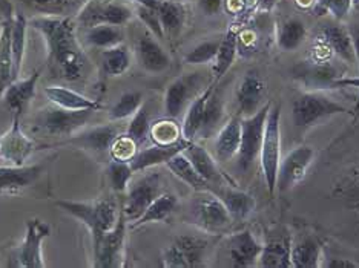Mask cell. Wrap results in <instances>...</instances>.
Returning a JSON list of instances; mask_svg holds the SVG:
<instances>
[{"mask_svg": "<svg viewBox=\"0 0 359 268\" xmlns=\"http://www.w3.org/2000/svg\"><path fill=\"white\" fill-rule=\"evenodd\" d=\"M29 27L43 37L46 46V66L59 80L77 83L88 76L89 60L80 43L77 23L72 15H37Z\"/></svg>", "mask_w": 359, "mask_h": 268, "instance_id": "1", "label": "cell"}, {"mask_svg": "<svg viewBox=\"0 0 359 268\" xmlns=\"http://www.w3.org/2000/svg\"><path fill=\"white\" fill-rule=\"evenodd\" d=\"M55 206L88 227L93 244L100 241L106 232L114 229L121 212V204L116 195H106L85 202L60 199L55 202Z\"/></svg>", "mask_w": 359, "mask_h": 268, "instance_id": "2", "label": "cell"}, {"mask_svg": "<svg viewBox=\"0 0 359 268\" xmlns=\"http://www.w3.org/2000/svg\"><path fill=\"white\" fill-rule=\"evenodd\" d=\"M95 112L97 111H67L50 103V106L36 111L23 127L31 136L68 140L69 136L88 126Z\"/></svg>", "mask_w": 359, "mask_h": 268, "instance_id": "3", "label": "cell"}, {"mask_svg": "<svg viewBox=\"0 0 359 268\" xmlns=\"http://www.w3.org/2000/svg\"><path fill=\"white\" fill-rule=\"evenodd\" d=\"M135 17V10L128 0H86L74 15L77 29L97 25L126 27Z\"/></svg>", "mask_w": 359, "mask_h": 268, "instance_id": "4", "label": "cell"}, {"mask_svg": "<svg viewBox=\"0 0 359 268\" xmlns=\"http://www.w3.org/2000/svg\"><path fill=\"white\" fill-rule=\"evenodd\" d=\"M189 221L206 233H222L229 229L233 219L224 202L212 190L197 192L189 207Z\"/></svg>", "mask_w": 359, "mask_h": 268, "instance_id": "5", "label": "cell"}, {"mask_svg": "<svg viewBox=\"0 0 359 268\" xmlns=\"http://www.w3.org/2000/svg\"><path fill=\"white\" fill-rule=\"evenodd\" d=\"M281 106L275 104L271 106L266 120L263 146L259 152V162L263 176L266 181V188L269 193L273 195L276 189V175L281 162Z\"/></svg>", "mask_w": 359, "mask_h": 268, "instance_id": "6", "label": "cell"}, {"mask_svg": "<svg viewBox=\"0 0 359 268\" xmlns=\"http://www.w3.org/2000/svg\"><path fill=\"white\" fill-rule=\"evenodd\" d=\"M347 109L323 91H307L298 95L292 106V120L297 127H310L325 118L344 113Z\"/></svg>", "mask_w": 359, "mask_h": 268, "instance_id": "7", "label": "cell"}, {"mask_svg": "<svg viewBox=\"0 0 359 268\" xmlns=\"http://www.w3.org/2000/svg\"><path fill=\"white\" fill-rule=\"evenodd\" d=\"M50 234L51 227L42 219H28L25 238L20 246L11 251L8 265L18 268H45L42 246Z\"/></svg>", "mask_w": 359, "mask_h": 268, "instance_id": "8", "label": "cell"}, {"mask_svg": "<svg viewBox=\"0 0 359 268\" xmlns=\"http://www.w3.org/2000/svg\"><path fill=\"white\" fill-rule=\"evenodd\" d=\"M272 103L267 101L263 104L254 115L241 118V143L240 150L236 153L238 157V169L243 174H246L254 166L257 158H259L261 146H263L266 120L269 109Z\"/></svg>", "mask_w": 359, "mask_h": 268, "instance_id": "9", "label": "cell"}, {"mask_svg": "<svg viewBox=\"0 0 359 268\" xmlns=\"http://www.w3.org/2000/svg\"><path fill=\"white\" fill-rule=\"evenodd\" d=\"M163 192H165L163 181L157 172L144 174L137 178L134 175L126 189L125 201L121 202V209H123L128 223H135L151 206V202Z\"/></svg>", "mask_w": 359, "mask_h": 268, "instance_id": "10", "label": "cell"}, {"mask_svg": "<svg viewBox=\"0 0 359 268\" xmlns=\"http://www.w3.org/2000/svg\"><path fill=\"white\" fill-rule=\"evenodd\" d=\"M126 229L128 219L121 209L117 224L106 232L100 241L93 244V267L120 268L126 261Z\"/></svg>", "mask_w": 359, "mask_h": 268, "instance_id": "11", "label": "cell"}, {"mask_svg": "<svg viewBox=\"0 0 359 268\" xmlns=\"http://www.w3.org/2000/svg\"><path fill=\"white\" fill-rule=\"evenodd\" d=\"M40 146L22 125L20 113H13L11 127L0 136V161L5 166H25Z\"/></svg>", "mask_w": 359, "mask_h": 268, "instance_id": "12", "label": "cell"}, {"mask_svg": "<svg viewBox=\"0 0 359 268\" xmlns=\"http://www.w3.org/2000/svg\"><path fill=\"white\" fill-rule=\"evenodd\" d=\"M203 76L198 72L180 76L168 85L165 91V115L178 120L186 112L191 101L197 97L203 89Z\"/></svg>", "mask_w": 359, "mask_h": 268, "instance_id": "13", "label": "cell"}, {"mask_svg": "<svg viewBox=\"0 0 359 268\" xmlns=\"http://www.w3.org/2000/svg\"><path fill=\"white\" fill-rule=\"evenodd\" d=\"M315 149L310 146H299L290 150L285 158L281 160L276 175V189L281 193L295 188L307 175V170L315 160Z\"/></svg>", "mask_w": 359, "mask_h": 268, "instance_id": "14", "label": "cell"}, {"mask_svg": "<svg viewBox=\"0 0 359 268\" xmlns=\"http://www.w3.org/2000/svg\"><path fill=\"white\" fill-rule=\"evenodd\" d=\"M134 57L140 68L148 74H163L172 64V60H170L165 48L161 46L160 40L148 29L137 36L134 43Z\"/></svg>", "mask_w": 359, "mask_h": 268, "instance_id": "15", "label": "cell"}, {"mask_svg": "<svg viewBox=\"0 0 359 268\" xmlns=\"http://www.w3.org/2000/svg\"><path fill=\"white\" fill-rule=\"evenodd\" d=\"M120 134V127L117 125H100L94 127L86 126L77 134L69 136L68 140L54 146H72V148L102 155V153L109 152L112 141L116 140Z\"/></svg>", "mask_w": 359, "mask_h": 268, "instance_id": "16", "label": "cell"}, {"mask_svg": "<svg viewBox=\"0 0 359 268\" xmlns=\"http://www.w3.org/2000/svg\"><path fill=\"white\" fill-rule=\"evenodd\" d=\"M48 161L25 166H0V195H18L31 188L50 166Z\"/></svg>", "mask_w": 359, "mask_h": 268, "instance_id": "17", "label": "cell"}, {"mask_svg": "<svg viewBox=\"0 0 359 268\" xmlns=\"http://www.w3.org/2000/svg\"><path fill=\"white\" fill-rule=\"evenodd\" d=\"M293 77L310 91L338 89V80L342 78L333 64L313 62H306L297 66L293 71Z\"/></svg>", "mask_w": 359, "mask_h": 268, "instance_id": "18", "label": "cell"}, {"mask_svg": "<svg viewBox=\"0 0 359 268\" xmlns=\"http://www.w3.org/2000/svg\"><path fill=\"white\" fill-rule=\"evenodd\" d=\"M263 246L250 230H241L227 238V250L232 265L236 268L254 267L259 262Z\"/></svg>", "mask_w": 359, "mask_h": 268, "instance_id": "19", "label": "cell"}, {"mask_svg": "<svg viewBox=\"0 0 359 268\" xmlns=\"http://www.w3.org/2000/svg\"><path fill=\"white\" fill-rule=\"evenodd\" d=\"M42 72L43 68H39L29 77L15 78L6 86L2 94L4 103L13 113H20V115H23L28 111L29 104L36 95V87Z\"/></svg>", "mask_w": 359, "mask_h": 268, "instance_id": "20", "label": "cell"}, {"mask_svg": "<svg viewBox=\"0 0 359 268\" xmlns=\"http://www.w3.org/2000/svg\"><path fill=\"white\" fill-rule=\"evenodd\" d=\"M292 238L285 230L273 232L263 246L258 265L263 268H292Z\"/></svg>", "mask_w": 359, "mask_h": 268, "instance_id": "21", "label": "cell"}, {"mask_svg": "<svg viewBox=\"0 0 359 268\" xmlns=\"http://www.w3.org/2000/svg\"><path fill=\"white\" fill-rule=\"evenodd\" d=\"M189 143L191 141H187L183 138L182 141L170 146L154 144V146H149V148L138 149L137 155L130 160V167H133L135 174H140V172H144V170L166 164V162L174 155H177L178 152H183Z\"/></svg>", "mask_w": 359, "mask_h": 268, "instance_id": "22", "label": "cell"}, {"mask_svg": "<svg viewBox=\"0 0 359 268\" xmlns=\"http://www.w3.org/2000/svg\"><path fill=\"white\" fill-rule=\"evenodd\" d=\"M266 91V83L255 72L246 74L240 81L236 87V103H238V113L241 117H249L263 106L261 99H263Z\"/></svg>", "mask_w": 359, "mask_h": 268, "instance_id": "23", "label": "cell"}, {"mask_svg": "<svg viewBox=\"0 0 359 268\" xmlns=\"http://www.w3.org/2000/svg\"><path fill=\"white\" fill-rule=\"evenodd\" d=\"M43 94L48 99V101L54 104V106L67 109V111H100L102 109V104L99 100L88 99L86 95L62 85L45 86Z\"/></svg>", "mask_w": 359, "mask_h": 268, "instance_id": "24", "label": "cell"}, {"mask_svg": "<svg viewBox=\"0 0 359 268\" xmlns=\"http://www.w3.org/2000/svg\"><path fill=\"white\" fill-rule=\"evenodd\" d=\"M209 190L214 192L224 202V206L229 210L233 221H243V219H246L257 207V201L252 195L236 189L232 184H219L217 188H212L210 185Z\"/></svg>", "mask_w": 359, "mask_h": 268, "instance_id": "25", "label": "cell"}, {"mask_svg": "<svg viewBox=\"0 0 359 268\" xmlns=\"http://www.w3.org/2000/svg\"><path fill=\"white\" fill-rule=\"evenodd\" d=\"M77 34L83 48H93L99 51L125 43L126 38L123 27L116 25H97L86 29H77Z\"/></svg>", "mask_w": 359, "mask_h": 268, "instance_id": "26", "label": "cell"}, {"mask_svg": "<svg viewBox=\"0 0 359 268\" xmlns=\"http://www.w3.org/2000/svg\"><path fill=\"white\" fill-rule=\"evenodd\" d=\"M183 152H184V155L191 160L195 170H197V172L203 176V180H206L210 185L212 184L214 185L226 184V183H223L224 180L232 181L231 178H227V176H224V174H222L217 158L212 157L208 152V149L203 148V146L197 144L195 141H191Z\"/></svg>", "mask_w": 359, "mask_h": 268, "instance_id": "27", "label": "cell"}, {"mask_svg": "<svg viewBox=\"0 0 359 268\" xmlns=\"http://www.w3.org/2000/svg\"><path fill=\"white\" fill-rule=\"evenodd\" d=\"M241 115L235 113L226 121L215 135V157L217 161L226 162L236 157L241 143Z\"/></svg>", "mask_w": 359, "mask_h": 268, "instance_id": "28", "label": "cell"}, {"mask_svg": "<svg viewBox=\"0 0 359 268\" xmlns=\"http://www.w3.org/2000/svg\"><path fill=\"white\" fill-rule=\"evenodd\" d=\"M133 51L125 43L100 51L99 72L103 78L120 77L133 66Z\"/></svg>", "mask_w": 359, "mask_h": 268, "instance_id": "29", "label": "cell"}, {"mask_svg": "<svg viewBox=\"0 0 359 268\" xmlns=\"http://www.w3.org/2000/svg\"><path fill=\"white\" fill-rule=\"evenodd\" d=\"M292 268L324 267V251L321 242L313 237H303L292 244Z\"/></svg>", "mask_w": 359, "mask_h": 268, "instance_id": "30", "label": "cell"}, {"mask_svg": "<svg viewBox=\"0 0 359 268\" xmlns=\"http://www.w3.org/2000/svg\"><path fill=\"white\" fill-rule=\"evenodd\" d=\"M320 36L332 48L334 57H338V59L346 63L356 62L355 48L350 31H347L344 27H341L339 23H325L320 29Z\"/></svg>", "mask_w": 359, "mask_h": 268, "instance_id": "31", "label": "cell"}, {"mask_svg": "<svg viewBox=\"0 0 359 268\" xmlns=\"http://www.w3.org/2000/svg\"><path fill=\"white\" fill-rule=\"evenodd\" d=\"M238 27H229L222 38V43H219L217 57L214 63H212L214 81H217V83L229 72L232 64L235 63L236 55H238Z\"/></svg>", "mask_w": 359, "mask_h": 268, "instance_id": "32", "label": "cell"}, {"mask_svg": "<svg viewBox=\"0 0 359 268\" xmlns=\"http://www.w3.org/2000/svg\"><path fill=\"white\" fill-rule=\"evenodd\" d=\"M155 10L158 11L165 38H178L186 25L184 5L182 2H174V0H158L157 5H155Z\"/></svg>", "mask_w": 359, "mask_h": 268, "instance_id": "33", "label": "cell"}, {"mask_svg": "<svg viewBox=\"0 0 359 268\" xmlns=\"http://www.w3.org/2000/svg\"><path fill=\"white\" fill-rule=\"evenodd\" d=\"M215 85H218L217 81H212L209 86H206L197 97H195L189 106H187V109L184 112L183 125H182L184 140L195 141L198 138V132H200V127L203 123V115H205L206 101L209 99L212 89L215 87Z\"/></svg>", "mask_w": 359, "mask_h": 268, "instance_id": "34", "label": "cell"}, {"mask_svg": "<svg viewBox=\"0 0 359 268\" xmlns=\"http://www.w3.org/2000/svg\"><path fill=\"white\" fill-rule=\"evenodd\" d=\"M28 28L29 20L20 11H14L11 19V51H13V76L14 80L19 78L23 59H25L27 43H28Z\"/></svg>", "mask_w": 359, "mask_h": 268, "instance_id": "35", "label": "cell"}, {"mask_svg": "<svg viewBox=\"0 0 359 268\" xmlns=\"http://www.w3.org/2000/svg\"><path fill=\"white\" fill-rule=\"evenodd\" d=\"M224 100L223 95L219 92L218 86L212 89L209 99L206 101L205 115H203V123L198 132V138L208 140V138L214 136L218 134L219 129L224 125Z\"/></svg>", "mask_w": 359, "mask_h": 268, "instance_id": "36", "label": "cell"}, {"mask_svg": "<svg viewBox=\"0 0 359 268\" xmlns=\"http://www.w3.org/2000/svg\"><path fill=\"white\" fill-rule=\"evenodd\" d=\"M177 207H178V198L175 195L169 192H163L151 202V206L146 209V212L138 218L135 223L130 224V227H133V229H137V227H142L146 224L166 221V219L175 212Z\"/></svg>", "mask_w": 359, "mask_h": 268, "instance_id": "37", "label": "cell"}, {"mask_svg": "<svg viewBox=\"0 0 359 268\" xmlns=\"http://www.w3.org/2000/svg\"><path fill=\"white\" fill-rule=\"evenodd\" d=\"M165 166L178 178L180 181L189 185L195 192L210 189V184L206 180H203V176L195 170L191 160L184 155V152H178Z\"/></svg>", "mask_w": 359, "mask_h": 268, "instance_id": "38", "label": "cell"}, {"mask_svg": "<svg viewBox=\"0 0 359 268\" xmlns=\"http://www.w3.org/2000/svg\"><path fill=\"white\" fill-rule=\"evenodd\" d=\"M306 23L298 17L285 19L276 31V43L284 52H292L306 42Z\"/></svg>", "mask_w": 359, "mask_h": 268, "instance_id": "39", "label": "cell"}, {"mask_svg": "<svg viewBox=\"0 0 359 268\" xmlns=\"http://www.w3.org/2000/svg\"><path fill=\"white\" fill-rule=\"evenodd\" d=\"M175 246L182 251L187 268H197L206 265V256L209 251V241L201 237H191V234H182V237L175 238Z\"/></svg>", "mask_w": 359, "mask_h": 268, "instance_id": "40", "label": "cell"}, {"mask_svg": "<svg viewBox=\"0 0 359 268\" xmlns=\"http://www.w3.org/2000/svg\"><path fill=\"white\" fill-rule=\"evenodd\" d=\"M11 19L6 17L0 27V97L14 80L11 51Z\"/></svg>", "mask_w": 359, "mask_h": 268, "instance_id": "41", "label": "cell"}, {"mask_svg": "<svg viewBox=\"0 0 359 268\" xmlns=\"http://www.w3.org/2000/svg\"><path fill=\"white\" fill-rule=\"evenodd\" d=\"M31 11L42 15H74L86 0H20Z\"/></svg>", "mask_w": 359, "mask_h": 268, "instance_id": "42", "label": "cell"}, {"mask_svg": "<svg viewBox=\"0 0 359 268\" xmlns=\"http://www.w3.org/2000/svg\"><path fill=\"white\" fill-rule=\"evenodd\" d=\"M149 140L158 146H170L183 140L182 125L175 118L165 117L157 121H152Z\"/></svg>", "mask_w": 359, "mask_h": 268, "instance_id": "43", "label": "cell"}, {"mask_svg": "<svg viewBox=\"0 0 359 268\" xmlns=\"http://www.w3.org/2000/svg\"><path fill=\"white\" fill-rule=\"evenodd\" d=\"M144 104V95L140 91L125 92L120 99L112 104L108 115L111 121H121L130 118Z\"/></svg>", "mask_w": 359, "mask_h": 268, "instance_id": "44", "label": "cell"}, {"mask_svg": "<svg viewBox=\"0 0 359 268\" xmlns=\"http://www.w3.org/2000/svg\"><path fill=\"white\" fill-rule=\"evenodd\" d=\"M151 125H152V120H151L149 108L148 104H143V106L138 109L133 117H130V121L125 134L133 138V140L142 148V146L149 140Z\"/></svg>", "mask_w": 359, "mask_h": 268, "instance_id": "45", "label": "cell"}, {"mask_svg": "<svg viewBox=\"0 0 359 268\" xmlns=\"http://www.w3.org/2000/svg\"><path fill=\"white\" fill-rule=\"evenodd\" d=\"M135 172L130 167V162L125 161H109L108 180L112 192L116 195H125L129 183L133 181Z\"/></svg>", "mask_w": 359, "mask_h": 268, "instance_id": "46", "label": "cell"}, {"mask_svg": "<svg viewBox=\"0 0 359 268\" xmlns=\"http://www.w3.org/2000/svg\"><path fill=\"white\" fill-rule=\"evenodd\" d=\"M219 43H222V38H212L205 40V42L198 43L194 46L192 50L184 55V62L187 64H208L214 63Z\"/></svg>", "mask_w": 359, "mask_h": 268, "instance_id": "47", "label": "cell"}, {"mask_svg": "<svg viewBox=\"0 0 359 268\" xmlns=\"http://www.w3.org/2000/svg\"><path fill=\"white\" fill-rule=\"evenodd\" d=\"M134 10H135V17L142 22V25L146 29L151 31L158 40L165 38V32H163L158 11L155 10L154 6L143 5V3H134Z\"/></svg>", "mask_w": 359, "mask_h": 268, "instance_id": "48", "label": "cell"}, {"mask_svg": "<svg viewBox=\"0 0 359 268\" xmlns=\"http://www.w3.org/2000/svg\"><path fill=\"white\" fill-rule=\"evenodd\" d=\"M140 146H138L133 138L128 136L126 134H120L116 140L112 141L109 148V158L114 161H125L130 162L135 155Z\"/></svg>", "mask_w": 359, "mask_h": 268, "instance_id": "49", "label": "cell"}, {"mask_svg": "<svg viewBox=\"0 0 359 268\" xmlns=\"http://www.w3.org/2000/svg\"><path fill=\"white\" fill-rule=\"evenodd\" d=\"M352 0H315L312 10L315 15L332 14L334 20L341 22L352 10Z\"/></svg>", "mask_w": 359, "mask_h": 268, "instance_id": "50", "label": "cell"}, {"mask_svg": "<svg viewBox=\"0 0 359 268\" xmlns=\"http://www.w3.org/2000/svg\"><path fill=\"white\" fill-rule=\"evenodd\" d=\"M334 54L332 51V48L327 45V42L318 34V37L313 40L312 45V51H310V62L313 63H330Z\"/></svg>", "mask_w": 359, "mask_h": 268, "instance_id": "51", "label": "cell"}, {"mask_svg": "<svg viewBox=\"0 0 359 268\" xmlns=\"http://www.w3.org/2000/svg\"><path fill=\"white\" fill-rule=\"evenodd\" d=\"M161 265L166 268H187V262L182 251L172 242V246L163 250Z\"/></svg>", "mask_w": 359, "mask_h": 268, "instance_id": "52", "label": "cell"}, {"mask_svg": "<svg viewBox=\"0 0 359 268\" xmlns=\"http://www.w3.org/2000/svg\"><path fill=\"white\" fill-rule=\"evenodd\" d=\"M223 8L224 0H198V10L208 17H214Z\"/></svg>", "mask_w": 359, "mask_h": 268, "instance_id": "53", "label": "cell"}, {"mask_svg": "<svg viewBox=\"0 0 359 268\" xmlns=\"http://www.w3.org/2000/svg\"><path fill=\"white\" fill-rule=\"evenodd\" d=\"M224 10L232 15H238L246 11V0H224Z\"/></svg>", "mask_w": 359, "mask_h": 268, "instance_id": "54", "label": "cell"}, {"mask_svg": "<svg viewBox=\"0 0 359 268\" xmlns=\"http://www.w3.org/2000/svg\"><path fill=\"white\" fill-rule=\"evenodd\" d=\"M324 267H327V268H358L359 264L352 262V259L333 258V259H329L327 262H324Z\"/></svg>", "mask_w": 359, "mask_h": 268, "instance_id": "55", "label": "cell"}, {"mask_svg": "<svg viewBox=\"0 0 359 268\" xmlns=\"http://www.w3.org/2000/svg\"><path fill=\"white\" fill-rule=\"evenodd\" d=\"M280 0H258V10L259 11H263V13H271L273 8H275V5L278 3Z\"/></svg>", "mask_w": 359, "mask_h": 268, "instance_id": "56", "label": "cell"}, {"mask_svg": "<svg viewBox=\"0 0 359 268\" xmlns=\"http://www.w3.org/2000/svg\"><path fill=\"white\" fill-rule=\"evenodd\" d=\"M350 36H352V42H353V48H355V59L359 64V29L350 31Z\"/></svg>", "mask_w": 359, "mask_h": 268, "instance_id": "57", "label": "cell"}, {"mask_svg": "<svg viewBox=\"0 0 359 268\" xmlns=\"http://www.w3.org/2000/svg\"><path fill=\"white\" fill-rule=\"evenodd\" d=\"M297 5H299L303 10H307V8H312L315 2L313 0H297Z\"/></svg>", "mask_w": 359, "mask_h": 268, "instance_id": "58", "label": "cell"}, {"mask_svg": "<svg viewBox=\"0 0 359 268\" xmlns=\"http://www.w3.org/2000/svg\"><path fill=\"white\" fill-rule=\"evenodd\" d=\"M352 3L355 8H359V0H352Z\"/></svg>", "mask_w": 359, "mask_h": 268, "instance_id": "59", "label": "cell"}, {"mask_svg": "<svg viewBox=\"0 0 359 268\" xmlns=\"http://www.w3.org/2000/svg\"><path fill=\"white\" fill-rule=\"evenodd\" d=\"M174 2H182V3H183V2H184V0H174Z\"/></svg>", "mask_w": 359, "mask_h": 268, "instance_id": "60", "label": "cell"}]
</instances>
